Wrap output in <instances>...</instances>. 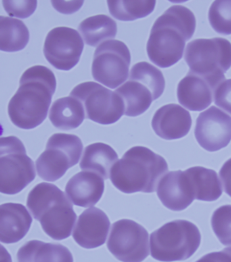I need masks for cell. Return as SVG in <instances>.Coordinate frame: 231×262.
I'll return each instance as SVG.
<instances>
[{"mask_svg":"<svg viewBox=\"0 0 231 262\" xmlns=\"http://www.w3.org/2000/svg\"><path fill=\"white\" fill-rule=\"evenodd\" d=\"M212 28L222 35H231V1H215L209 10Z\"/></svg>","mask_w":231,"mask_h":262,"instance_id":"29","label":"cell"},{"mask_svg":"<svg viewBox=\"0 0 231 262\" xmlns=\"http://www.w3.org/2000/svg\"><path fill=\"white\" fill-rule=\"evenodd\" d=\"M130 63L131 54L126 43L111 39L96 49L91 74L97 82L110 89H117L128 79Z\"/></svg>","mask_w":231,"mask_h":262,"instance_id":"10","label":"cell"},{"mask_svg":"<svg viewBox=\"0 0 231 262\" xmlns=\"http://www.w3.org/2000/svg\"><path fill=\"white\" fill-rule=\"evenodd\" d=\"M32 222V217L24 205L3 204L0 211V241L5 244L18 242L28 234Z\"/></svg>","mask_w":231,"mask_h":262,"instance_id":"19","label":"cell"},{"mask_svg":"<svg viewBox=\"0 0 231 262\" xmlns=\"http://www.w3.org/2000/svg\"><path fill=\"white\" fill-rule=\"evenodd\" d=\"M197 142L210 152L227 146L231 141V117L215 106L199 114L195 128Z\"/></svg>","mask_w":231,"mask_h":262,"instance_id":"13","label":"cell"},{"mask_svg":"<svg viewBox=\"0 0 231 262\" xmlns=\"http://www.w3.org/2000/svg\"><path fill=\"white\" fill-rule=\"evenodd\" d=\"M167 162L161 156L143 146L127 151L111 172V181L125 194L153 193L162 177L168 172Z\"/></svg>","mask_w":231,"mask_h":262,"instance_id":"3","label":"cell"},{"mask_svg":"<svg viewBox=\"0 0 231 262\" xmlns=\"http://www.w3.org/2000/svg\"><path fill=\"white\" fill-rule=\"evenodd\" d=\"M107 248L120 261L142 262L149 255V233L133 220H119L112 225Z\"/></svg>","mask_w":231,"mask_h":262,"instance_id":"11","label":"cell"},{"mask_svg":"<svg viewBox=\"0 0 231 262\" xmlns=\"http://www.w3.org/2000/svg\"><path fill=\"white\" fill-rule=\"evenodd\" d=\"M155 134L166 140H176L188 135L192 126L190 113L177 104L160 107L151 122Z\"/></svg>","mask_w":231,"mask_h":262,"instance_id":"17","label":"cell"},{"mask_svg":"<svg viewBox=\"0 0 231 262\" xmlns=\"http://www.w3.org/2000/svg\"><path fill=\"white\" fill-rule=\"evenodd\" d=\"M29 31L22 20L0 16V50L7 53L22 51L28 45Z\"/></svg>","mask_w":231,"mask_h":262,"instance_id":"26","label":"cell"},{"mask_svg":"<svg viewBox=\"0 0 231 262\" xmlns=\"http://www.w3.org/2000/svg\"><path fill=\"white\" fill-rule=\"evenodd\" d=\"M85 43L97 47L108 39L115 38L118 33L115 20L105 14L90 16L83 20L78 27Z\"/></svg>","mask_w":231,"mask_h":262,"instance_id":"24","label":"cell"},{"mask_svg":"<svg viewBox=\"0 0 231 262\" xmlns=\"http://www.w3.org/2000/svg\"><path fill=\"white\" fill-rule=\"evenodd\" d=\"M84 48V41L78 32L67 27H58L48 33L43 54L54 68L70 71L80 61Z\"/></svg>","mask_w":231,"mask_h":262,"instance_id":"12","label":"cell"},{"mask_svg":"<svg viewBox=\"0 0 231 262\" xmlns=\"http://www.w3.org/2000/svg\"><path fill=\"white\" fill-rule=\"evenodd\" d=\"M157 196L168 209L182 211L195 199L190 179L186 171H171L163 177L157 189Z\"/></svg>","mask_w":231,"mask_h":262,"instance_id":"16","label":"cell"},{"mask_svg":"<svg viewBox=\"0 0 231 262\" xmlns=\"http://www.w3.org/2000/svg\"><path fill=\"white\" fill-rule=\"evenodd\" d=\"M130 80L138 81L149 87L155 100L159 99L165 90L166 81L161 71L147 62L135 64L131 69Z\"/></svg>","mask_w":231,"mask_h":262,"instance_id":"28","label":"cell"},{"mask_svg":"<svg viewBox=\"0 0 231 262\" xmlns=\"http://www.w3.org/2000/svg\"><path fill=\"white\" fill-rule=\"evenodd\" d=\"M118 160V154L110 145L95 143L85 148L80 166L82 170L95 172L108 180Z\"/></svg>","mask_w":231,"mask_h":262,"instance_id":"22","label":"cell"},{"mask_svg":"<svg viewBox=\"0 0 231 262\" xmlns=\"http://www.w3.org/2000/svg\"><path fill=\"white\" fill-rule=\"evenodd\" d=\"M214 102L231 115V79L224 80L218 86L214 94Z\"/></svg>","mask_w":231,"mask_h":262,"instance_id":"32","label":"cell"},{"mask_svg":"<svg viewBox=\"0 0 231 262\" xmlns=\"http://www.w3.org/2000/svg\"><path fill=\"white\" fill-rule=\"evenodd\" d=\"M195 29L196 18L190 9L180 5L168 8L155 20L147 41V55L152 63L161 68L178 63Z\"/></svg>","mask_w":231,"mask_h":262,"instance_id":"2","label":"cell"},{"mask_svg":"<svg viewBox=\"0 0 231 262\" xmlns=\"http://www.w3.org/2000/svg\"><path fill=\"white\" fill-rule=\"evenodd\" d=\"M111 226L106 213L99 208L85 210L79 217L73 238L83 248H97L105 244Z\"/></svg>","mask_w":231,"mask_h":262,"instance_id":"15","label":"cell"},{"mask_svg":"<svg viewBox=\"0 0 231 262\" xmlns=\"http://www.w3.org/2000/svg\"><path fill=\"white\" fill-rule=\"evenodd\" d=\"M220 176L223 184L224 192L231 197V159L222 166Z\"/></svg>","mask_w":231,"mask_h":262,"instance_id":"35","label":"cell"},{"mask_svg":"<svg viewBox=\"0 0 231 262\" xmlns=\"http://www.w3.org/2000/svg\"><path fill=\"white\" fill-rule=\"evenodd\" d=\"M211 224L214 234L225 246H231V205L218 208L212 215Z\"/></svg>","mask_w":231,"mask_h":262,"instance_id":"30","label":"cell"},{"mask_svg":"<svg viewBox=\"0 0 231 262\" xmlns=\"http://www.w3.org/2000/svg\"><path fill=\"white\" fill-rule=\"evenodd\" d=\"M82 151V140L77 135L65 133L52 135L45 150L37 159V174L43 180L56 182L79 163Z\"/></svg>","mask_w":231,"mask_h":262,"instance_id":"8","label":"cell"},{"mask_svg":"<svg viewBox=\"0 0 231 262\" xmlns=\"http://www.w3.org/2000/svg\"><path fill=\"white\" fill-rule=\"evenodd\" d=\"M18 262H74L70 249L61 244L33 240L18 251Z\"/></svg>","mask_w":231,"mask_h":262,"instance_id":"20","label":"cell"},{"mask_svg":"<svg viewBox=\"0 0 231 262\" xmlns=\"http://www.w3.org/2000/svg\"><path fill=\"white\" fill-rule=\"evenodd\" d=\"M224 80L207 78L189 71L178 85V102L191 111H202L211 105L216 89Z\"/></svg>","mask_w":231,"mask_h":262,"instance_id":"14","label":"cell"},{"mask_svg":"<svg viewBox=\"0 0 231 262\" xmlns=\"http://www.w3.org/2000/svg\"><path fill=\"white\" fill-rule=\"evenodd\" d=\"M115 92L120 95L124 103L125 115L136 117L144 114L155 101L153 93L149 87L138 81L130 80L117 89Z\"/></svg>","mask_w":231,"mask_h":262,"instance_id":"23","label":"cell"},{"mask_svg":"<svg viewBox=\"0 0 231 262\" xmlns=\"http://www.w3.org/2000/svg\"><path fill=\"white\" fill-rule=\"evenodd\" d=\"M184 60L191 72L225 79L224 73L231 67V43L222 37L195 39L187 45Z\"/></svg>","mask_w":231,"mask_h":262,"instance_id":"7","label":"cell"},{"mask_svg":"<svg viewBox=\"0 0 231 262\" xmlns=\"http://www.w3.org/2000/svg\"><path fill=\"white\" fill-rule=\"evenodd\" d=\"M52 5L60 13L72 14L82 8L84 1H51Z\"/></svg>","mask_w":231,"mask_h":262,"instance_id":"33","label":"cell"},{"mask_svg":"<svg viewBox=\"0 0 231 262\" xmlns=\"http://www.w3.org/2000/svg\"><path fill=\"white\" fill-rule=\"evenodd\" d=\"M70 96L82 103L86 118L103 125L115 123L124 114V103L120 95L98 83L78 84Z\"/></svg>","mask_w":231,"mask_h":262,"instance_id":"9","label":"cell"},{"mask_svg":"<svg viewBox=\"0 0 231 262\" xmlns=\"http://www.w3.org/2000/svg\"><path fill=\"white\" fill-rule=\"evenodd\" d=\"M194 190L195 199L198 201H217L222 194L221 184L215 170L194 166L186 170Z\"/></svg>","mask_w":231,"mask_h":262,"instance_id":"25","label":"cell"},{"mask_svg":"<svg viewBox=\"0 0 231 262\" xmlns=\"http://www.w3.org/2000/svg\"><path fill=\"white\" fill-rule=\"evenodd\" d=\"M195 262H231V247L208 253Z\"/></svg>","mask_w":231,"mask_h":262,"instance_id":"34","label":"cell"},{"mask_svg":"<svg viewBox=\"0 0 231 262\" xmlns=\"http://www.w3.org/2000/svg\"><path fill=\"white\" fill-rule=\"evenodd\" d=\"M110 14L122 21H133L149 16L155 9L156 1H107Z\"/></svg>","mask_w":231,"mask_h":262,"instance_id":"27","label":"cell"},{"mask_svg":"<svg viewBox=\"0 0 231 262\" xmlns=\"http://www.w3.org/2000/svg\"><path fill=\"white\" fill-rule=\"evenodd\" d=\"M4 10L12 17L27 18L36 10L37 1H2Z\"/></svg>","mask_w":231,"mask_h":262,"instance_id":"31","label":"cell"},{"mask_svg":"<svg viewBox=\"0 0 231 262\" xmlns=\"http://www.w3.org/2000/svg\"><path fill=\"white\" fill-rule=\"evenodd\" d=\"M27 205L43 232L55 241L68 238L77 219L65 194L55 185L37 184L29 193Z\"/></svg>","mask_w":231,"mask_h":262,"instance_id":"4","label":"cell"},{"mask_svg":"<svg viewBox=\"0 0 231 262\" xmlns=\"http://www.w3.org/2000/svg\"><path fill=\"white\" fill-rule=\"evenodd\" d=\"M86 118L82 103L73 97L56 100L50 110L49 119L58 129L70 130L78 128Z\"/></svg>","mask_w":231,"mask_h":262,"instance_id":"21","label":"cell"},{"mask_svg":"<svg viewBox=\"0 0 231 262\" xmlns=\"http://www.w3.org/2000/svg\"><path fill=\"white\" fill-rule=\"evenodd\" d=\"M0 174L1 192L7 195L18 194L35 180L34 163L18 137L1 138Z\"/></svg>","mask_w":231,"mask_h":262,"instance_id":"6","label":"cell"},{"mask_svg":"<svg viewBox=\"0 0 231 262\" xmlns=\"http://www.w3.org/2000/svg\"><path fill=\"white\" fill-rule=\"evenodd\" d=\"M201 241V233L194 224L187 220H174L152 233L151 255L159 261L186 260L196 252Z\"/></svg>","mask_w":231,"mask_h":262,"instance_id":"5","label":"cell"},{"mask_svg":"<svg viewBox=\"0 0 231 262\" xmlns=\"http://www.w3.org/2000/svg\"><path fill=\"white\" fill-rule=\"evenodd\" d=\"M19 84L8 103V116L18 128L33 129L47 118L57 80L53 71L45 66H35L24 73Z\"/></svg>","mask_w":231,"mask_h":262,"instance_id":"1","label":"cell"},{"mask_svg":"<svg viewBox=\"0 0 231 262\" xmlns=\"http://www.w3.org/2000/svg\"><path fill=\"white\" fill-rule=\"evenodd\" d=\"M104 179L95 172H78L68 180L65 187L66 195L75 205L81 207L95 206L103 196Z\"/></svg>","mask_w":231,"mask_h":262,"instance_id":"18","label":"cell"}]
</instances>
